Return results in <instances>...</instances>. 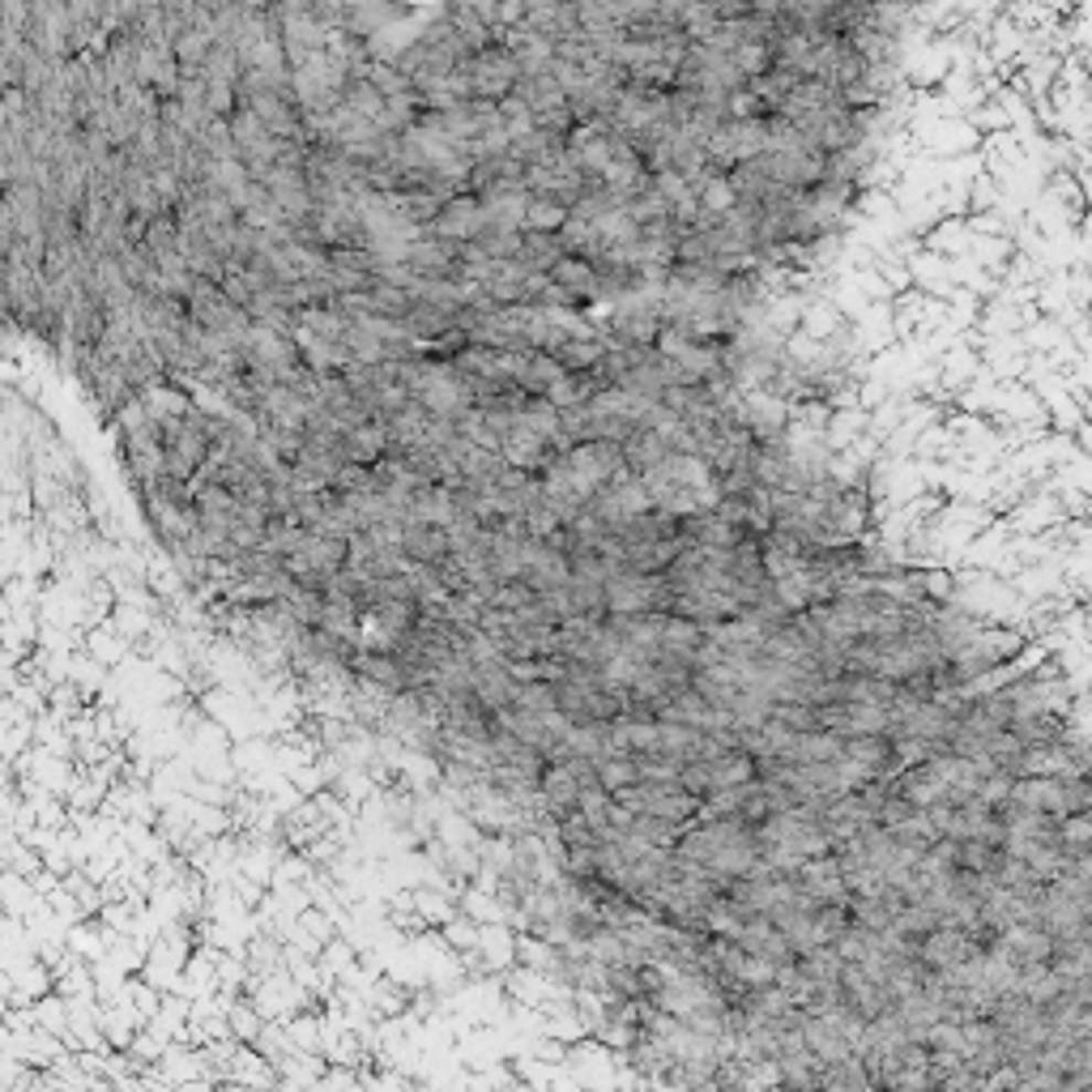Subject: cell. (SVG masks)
I'll return each mask as SVG.
<instances>
[{
	"instance_id": "1",
	"label": "cell",
	"mask_w": 1092,
	"mask_h": 1092,
	"mask_svg": "<svg viewBox=\"0 0 1092 1092\" xmlns=\"http://www.w3.org/2000/svg\"><path fill=\"white\" fill-rule=\"evenodd\" d=\"M461 73H465V82H470V95L486 98V103H500V98L516 86V77H521L513 52H508L500 39L486 43V47H479V52H470V56L461 61Z\"/></svg>"
},
{
	"instance_id": "2",
	"label": "cell",
	"mask_w": 1092,
	"mask_h": 1092,
	"mask_svg": "<svg viewBox=\"0 0 1092 1092\" xmlns=\"http://www.w3.org/2000/svg\"><path fill=\"white\" fill-rule=\"evenodd\" d=\"M486 226V210L474 193H457L440 205V214L431 218V226L422 235H436V239H457V244H470Z\"/></svg>"
},
{
	"instance_id": "3",
	"label": "cell",
	"mask_w": 1092,
	"mask_h": 1092,
	"mask_svg": "<svg viewBox=\"0 0 1092 1092\" xmlns=\"http://www.w3.org/2000/svg\"><path fill=\"white\" fill-rule=\"evenodd\" d=\"M550 282H559V287H568L577 295L580 303L589 308V303H598V265L585 257H564L550 265Z\"/></svg>"
},
{
	"instance_id": "4",
	"label": "cell",
	"mask_w": 1092,
	"mask_h": 1092,
	"mask_svg": "<svg viewBox=\"0 0 1092 1092\" xmlns=\"http://www.w3.org/2000/svg\"><path fill=\"white\" fill-rule=\"evenodd\" d=\"M564 257V244L555 231H521V248L516 260L529 269V274H550V265Z\"/></svg>"
},
{
	"instance_id": "5",
	"label": "cell",
	"mask_w": 1092,
	"mask_h": 1092,
	"mask_svg": "<svg viewBox=\"0 0 1092 1092\" xmlns=\"http://www.w3.org/2000/svg\"><path fill=\"white\" fill-rule=\"evenodd\" d=\"M764 120H769V116L726 120V146H730V159L747 162V159H756V154H764Z\"/></svg>"
},
{
	"instance_id": "6",
	"label": "cell",
	"mask_w": 1092,
	"mask_h": 1092,
	"mask_svg": "<svg viewBox=\"0 0 1092 1092\" xmlns=\"http://www.w3.org/2000/svg\"><path fill=\"white\" fill-rule=\"evenodd\" d=\"M568 214H572V210H568L559 196L529 193L525 214H521V231H559V226L568 223Z\"/></svg>"
},
{
	"instance_id": "7",
	"label": "cell",
	"mask_w": 1092,
	"mask_h": 1092,
	"mask_svg": "<svg viewBox=\"0 0 1092 1092\" xmlns=\"http://www.w3.org/2000/svg\"><path fill=\"white\" fill-rule=\"evenodd\" d=\"M546 354H555L564 372H585V367L602 363L607 346H602V338H559Z\"/></svg>"
},
{
	"instance_id": "8",
	"label": "cell",
	"mask_w": 1092,
	"mask_h": 1092,
	"mask_svg": "<svg viewBox=\"0 0 1092 1092\" xmlns=\"http://www.w3.org/2000/svg\"><path fill=\"white\" fill-rule=\"evenodd\" d=\"M845 705H849L845 739L849 735H892V717L884 705H875V700H845Z\"/></svg>"
},
{
	"instance_id": "9",
	"label": "cell",
	"mask_w": 1092,
	"mask_h": 1092,
	"mask_svg": "<svg viewBox=\"0 0 1092 1092\" xmlns=\"http://www.w3.org/2000/svg\"><path fill=\"white\" fill-rule=\"evenodd\" d=\"M1003 858H1007V849L991 845V841H961L956 845V867L973 870V875H995L1003 867Z\"/></svg>"
},
{
	"instance_id": "10",
	"label": "cell",
	"mask_w": 1092,
	"mask_h": 1092,
	"mask_svg": "<svg viewBox=\"0 0 1092 1092\" xmlns=\"http://www.w3.org/2000/svg\"><path fill=\"white\" fill-rule=\"evenodd\" d=\"M555 376H564L559 358H555V354H546V351H529V363H525V372L516 376V388H525L529 397H543L546 385H550Z\"/></svg>"
},
{
	"instance_id": "11",
	"label": "cell",
	"mask_w": 1092,
	"mask_h": 1092,
	"mask_svg": "<svg viewBox=\"0 0 1092 1092\" xmlns=\"http://www.w3.org/2000/svg\"><path fill=\"white\" fill-rule=\"evenodd\" d=\"M593 777H598V785L611 794L619 785L641 781V764H636V756H598V760H593Z\"/></svg>"
},
{
	"instance_id": "12",
	"label": "cell",
	"mask_w": 1092,
	"mask_h": 1092,
	"mask_svg": "<svg viewBox=\"0 0 1092 1092\" xmlns=\"http://www.w3.org/2000/svg\"><path fill=\"white\" fill-rule=\"evenodd\" d=\"M845 756L849 760H863L870 769H884L888 756H892V735H849L845 739Z\"/></svg>"
},
{
	"instance_id": "13",
	"label": "cell",
	"mask_w": 1092,
	"mask_h": 1092,
	"mask_svg": "<svg viewBox=\"0 0 1092 1092\" xmlns=\"http://www.w3.org/2000/svg\"><path fill=\"white\" fill-rule=\"evenodd\" d=\"M1059 845L1067 854H1089L1092 845V815L1089 811H1071V815H1059Z\"/></svg>"
},
{
	"instance_id": "14",
	"label": "cell",
	"mask_w": 1092,
	"mask_h": 1092,
	"mask_svg": "<svg viewBox=\"0 0 1092 1092\" xmlns=\"http://www.w3.org/2000/svg\"><path fill=\"white\" fill-rule=\"evenodd\" d=\"M730 61H735V68H739L742 77H756V73L772 68V52H769V43H739V47L730 52Z\"/></svg>"
},
{
	"instance_id": "15",
	"label": "cell",
	"mask_w": 1092,
	"mask_h": 1092,
	"mask_svg": "<svg viewBox=\"0 0 1092 1092\" xmlns=\"http://www.w3.org/2000/svg\"><path fill=\"white\" fill-rule=\"evenodd\" d=\"M513 708H525V713H546V708H555V683H516Z\"/></svg>"
},
{
	"instance_id": "16",
	"label": "cell",
	"mask_w": 1092,
	"mask_h": 1092,
	"mask_svg": "<svg viewBox=\"0 0 1092 1092\" xmlns=\"http://www.w3.org/2000/svg\"><path fill=\"white\" fill-rule=\"evenodd\" d=\"M696 201H700V210H708V214H721V210L735 205V189H730L726 175H708L705 184H700V193H696Z\"/></svg>"
}]
</instances>
